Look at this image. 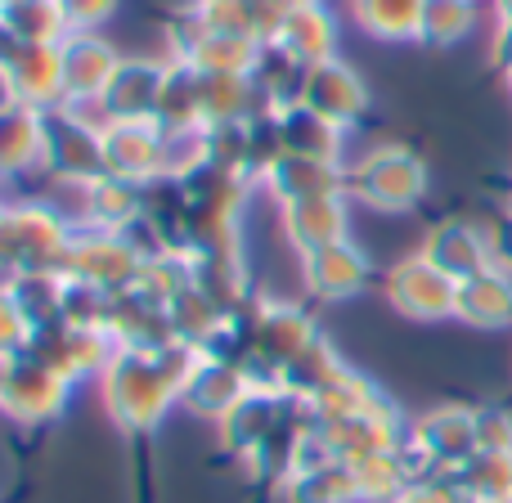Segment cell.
Segmentation results:
<instances>
[{"mask_svg":"<svg viewBox=\"0 0 512 503\" xmlns=\"http://www.w3.org/2000/svg\"><path fill=\"white\" fill-rule=\"evenodd\" d=\"M194 360L198 351L185 342L167 346V351H126V346H117L108 369L99 373V396H104L108 418L122 432H158L171 405H180V387H185Z\"/></svg>","mask_w":512,"mask_h":503,"instance_id":"1","label":"cell"},{"mask_svg":"<svg viewBox=\"0 0 512 503\" xmlns=\"http://www.w3.org/2000/svg\"><path fill=\"white\" fill-rule=\"evenodd\" d=\"M68 243L72 230L59 207L23 198L0 203V283L23 270H68Z\"/></svg>","mask_w":512,"mask_h":503,"instance_id":"2","label":"cell"},{"mask_svg":"<svg viewBox=\"0 0 512 503\" xmlns=\"http://www.w3.org/2000/svg\"><path fill=\"white\" fill-rule=\"evenodd\" d=\"M239 315H243V328H248V369H252V382H261V387H283V369L310 342H319L315 319L301 306H288V301L252 297Z\"/></svg>","mask_w":512,"mask_h":503,"instance_id":"3","label":"cell"},{"mask_svg":"<svg viewBox=\"0 0 512 503\" xmlns=\"http://www.w3.org/2000/svg\"><path fill=\"white\" fill-rule=\"evenodd\" d=\"M427 194V167L405 144H382L346 171V198L373 212H414Z\"/></svg>","mask_w":512,"mask_h":503,"instance_id":"4","label":"cell"},{"mask_svg":"<svg viewBox=\"0 0 512 503\" xmlns=\"http://www.w3.org/2000/svg\"><path fill=\"white\" fill-rule=\"evenodd\" d=\"M41 171L54 185H90L104 176V149L99 126L81 108L63 104L45 113V162Z\"/></svg>","mask_w":512,"mask_h":503,"instance_id":"5","label":"cell"},{"mask_svg":"<svg viewBox=\"0 0 512 503\" xmlns=\"http://www.w3.org/2000/svg\"><path fill=\"white\" fill-rule=\"evenodd\" d=\"M104 176L149 185L171 176V135L158 122H99Z\"/></svg>","mask_w":512,"mask_h":503,"instance_id":"6","label":"cell"},{"mask_svg":"<svg viewBox=\"0 0 512 503\" xmlns=\"http://www.w3.org/2000/svg\"><path fill=\"white\" fill-rule=\"evenodd\" d=\"M68 391H72L68 378H59V373H54L50 364H41L36 355L18 351V355H9V373H5V387H0V409L23 427H45L68 409Z\"/></svg>","mask_w":512,"mask_h":503,"instance_id":"7","label":"cell"},{"mask_svg":"<svg viewBox=\"0 0 512 503\" xmlns=\"http://www.w3.org/2000/svg\"><path fill=\"white\" fill-rule=\"evenodd\" d=\"M113 337L104 328H77V324H45L32 328L27 337V355H36L41 364H50L59 378H68L77 387L81 378H99L113 360Z\"/></svg>","mask_w":512,"mask_h":503,"instance_id":"8","label":"cell"},{"mask_svg":"<svg viewBox=\"0 0 512 503\" xmlns=\"http://www.w3.org/2000/svg\"><path fill=\"white\" fill-rule=\"evenodd\" d=\"M454 297H459V283L445 270H436L423 252L405 256L387 270V301L396 315L414 319V324H436V319L454 315Z\"/></svg>","mask_w":512,"mask_h":503,"instance_id":"9","label":"cell"},{"mask_svg":"<svg viewBox=\"0 0 512 503\" xmlns=\"http://www.w3.org/2000/svg\"><path fill=\"white\" fill-rule=\"evenodd\" d=\"M63 54V99L72 108H99L113 86L117 68H122V54L104 41L99 32H68L59 41Z\"/></svg>","mask_w":512,"mask_h":503,"instance_id":"10","label":"cell"},{"mask_svg":"<svg viewBox=\"0 0 512 503\" xmlns=\"http://www.w3.org/2000/svg\"><path fill=\"white\" fill-rule=\"evenodd\" d=\"M171 59H185L189 68H198L203 77H248L256 68L261 41L252 36H221V32H203L189 18V9L180 14V23L171 27Z\"/></svg>","mask_w":512,"mask_h":503,"instance_id":"11","label":"cell"},{"mask_svg":"<svg viewBox=\"0 0 512 503\" xmlns=\"http://www.w3.org/2000/svg\"><path fill=\"white\" fill-rule=\"evenodd\" d=\"M144 270V256L122 239V234H104V230H77L68 243V270L77 279L95 283L104 292H126Z\"/></svg>","mask_w":512,"mask_h":503,"instance_id":"12","label":"cell"},{"mask_svg":"<svg viewBox=\"0 0 512 503\" xmlns=\"http://www.w3.org/2000/svg\"><path fill=\"white\" fill-rule=\"evenodd\" d=\"M256 387L248 364H234V360H216V355L198 351L194 369H189L185 387H180V405L189 409L194 418H212L221 423L234 405Z\"/></svg>","mask_w":512,"mask_h":503,"instance_id":"13","label":"cell"},{"mask_svg":"<svg viewBox=\"0 0 512 503\" xmlns=\"http://www.w3.org/2000/svg\"><path fill=\"white\" fill-rule=\"evenodd\" d=\"M297 104L315 108L319 117L337 122L346 131L351 122H360L369 113V86L364 77L342 59H324V63H310L306 81H301V99Z\"/></svg>","mask_w":512,"mask_h":503,"instance_id":"14","label":"cell"},{"mask_svg":"<svg viewBox=\"0 0 512 503\" xmlns=\"http://www.w3.org/2000/svg\"><path fill=\"white\" fill-rule=\"evenodd\" d=\"M104 328L113 337V346H126V351H167V346L180 342L176 328H171V310L162 301L144 297L140 288L117 292Z\"/></svg>","mask_w":512,"mask_h":503,"instance_id":"15","label":"cell"},{"mask_svg":"<svg viewBox=\"0 0 512 503\" xmlns=\"http://www.w3.org/2000/svg\"><path fill=\"white\" fill-rule=\"evenodd\" d=\"M423 256L436 265V270L450 274L454 283H463V279H472V274H481V270L495 265L486 225L463 221V216H445V221H436L423 239Z\"/></svg>","mask_w":512,"mask_h":503,"instance_id":"16","label":"cell"},{"mask_svg":"<svg viewBox=\"0 0 512 503\" xmlns=\"http://www.w3.org/2000/svg\"><path fill=\"white\" fill-rule=\"evenodd\" d=\"M162 81H167V63H158V59H122V68H117L104 104H99L104 122H158Z\"/></svg>","mask_w":512,"mask_h":503,"instance_id":"17","label":"cell"},{"mask_svg":"<svg viewBox=\"0 0 512 503\" xmlns=\"http://www.w3.org/2000/svg\"><path fill=\"white\" fill-rule=\"evenodd\" d=\"M301 279H306L310 297L319 301H351L369 283V256L355 248L351 239L328 243V248L301 256Z\"/></svg>","mask_w":512,"mask_h":503,"instance_id":"18","label":"cell"},{"mask_svg":"<svg viewBox=\"0 0 512 503\" xmlns=\"http://www.w3.org/2000/svg\"><path fill=\"white\" fill-rule=\"evenodd\" d=\"M261 189L279 207L306 203V198H333V194H346V171L337 167V162H315V158L283 153V158L265 171Z\"/></svg>","mask_w":512,"mask_h":503,"instance_id":"19","label":"cell"},{"mask_svg":"<svg viewBox=\"0 0 512 503\" xmlns=\"http://www.w3.org/2000/svg\"><path fill=\"white\" fill-rule=\"evenodd\" d=\"M135 216H144V185H131V180H117V176H99L90 185H77L81 230L122 234Z\"/></svg>","mask_w":512,"mask_h":503,"instance_id":"20","label":"cell"},{"mask_svg":"<svg viewBox=\"0 0 512 503\" xmlns=\"http://www.w3.org/2000/svg\"><path fill=\"white\" fill-rule=\"evenodd\" d=\"M346 194L333 198H306V203H288L279 207V221H283V239L292 243L301 256L328 248V243H342L346 239Z\"/></svg>","mask_w":512,"mask_h":503,"instance_id":"21","label":"cell"},{"mask_svg":"<svg viewBox=\"0 0 512 503\" xmlns=\"http://www.w3.org/2000/svg\"><path fill=\"white\" fill-rule=\"evenodd\" d=\"M279 122V144L283 153H297V158H315V162H337L342 167V126L319 117L306 104H288L274 113Z\"/></svg>","mask_w":512,"mask_h":503,"instance_id":"22","label":"cell"},{"mask_svg":"<svg viewBox=\"0 0 512 503\" xmlns=\"http://www.w3.org/2000/svg\"><path fill=\"white\" fill-rule=\"evenodd\" d=\"M274 41H279L288 54H297L306 68L310 63L337 59V18L328 14L324 0H301V5L283 18V27H279Z\"/></svg>","mask_w":512,"mask_h":503,"instance_id":"23","label":"cell"},{"mask_svg":"<svg viewBox=\"0 0 512 503\" xmlns=\"http://www.w3.org/2000/svg\"><path fill=\"white\" fill-rule=\"evenodd\" d=\"M454 319H463V324H472V328L512 324V274L490 265V270L463 279L459 297H454Z\"/></svg>","mask_w":512,"mask_h":503,"instance_id":"24","label":"cell"},{"mask_svg":"<svg viewBox=\"0 0 512 503\" xmlns=\"http://www.w3.org/2000/svg\"><path fill=\"white\" fill-rule=\"evenodd\" d=\"M45 162V113L18 104L0 113V180H18Z\"/></svg>","mask_w":512,"mask_h":503,"instance_id":"25","label":"cell"},{"mask_svg":"<svg viewBox=\"0 0 512 503\" xmlns=\"http://www.w3.org/2000/svg\"><path fill=\"white\" fill-rule=\"evenodd\" d=\"M14 81H18V99L36 113L63 108V54L59 45H23V54L14 59Z\"/></svg>","mask_w":512,"mask_h":503,"instance_id":"26","label":"cell"},{"mask_svg":"<svg viewBox=\"0 0 512 503\" xmlns=\"http://www.w3.org/2000/svg\"><path fill=\"white\" fill-rule=\"evenodd\" d=\"M158 126L167 135H194V131H203V72L189 68L185 59H167V81H162Z\"/></svg>","mask_w":512,"mask_h":503,"instance_id":"27","label":"cell"},{"mask_svg":"<svg viewBox=\"0 0 512 503\" xmlns=\"http://www.w3.org/2000/svg\"><path fill=\"white\" fill-rule=\"evenodd\" d=\"M283 503H360V486H355L351 463L333 459L306 472H288L274 481Z\"/></svg>","mask_w":512,"mask_h":503,"instance_id":"28","label":"cell"},{"mask_svg":"<svg viewBox=\"0 0 512 503\" xmlns=\"http://www.w3.org/2000/svg\"><path fill=\"white\" fill-rule=\"evenodd\" d=\"M301 81H306V63L283 50L279 41H261V54H256V68H252V86H256V95L265 99L270 113L297 104Z\"/></svg>","mask_w":512,"mask_h":503,"instance_id":"29","label":"cell"},{"mask_svg":"<svg viewBox=\"0 0 512 503\" xmlns=\"http://www.w3.org/2000/svg\"><path fill=\"white\" fill-rule=\"evenodd\" d=\"M378 400H387V396H382L364 373H355L351 364H346L324 391H315V396L301 400V405L310 409L315 423H337V418H355V414H364V409H373Z\"/></svg>","mask_w":512,"mask_h":503,"instance_id":"30","label":"cell"},{"mask_svg":"<svg viewBox=\"0 0 512 503\" xmlns=\"http://www.w3.org/2000/svg\"><path fill=\"white\" fill-rule=\"evenodd\" d=\"M0 23L23 45H59L68 36L59 0H0Z\"/></svg>","mask_w":512,"mask_h":503,"instance_id":"31","label":"cell"},{"mask_svg":"<svg viewBox=\"0 0 512 503\" xmlns=\"http://www.w3.org/2000/svg\"><path fill=\"white\" fill-rule=\"evenodd\" d=\"M63 283H68L63 270H23L9 279V292H14L18 310L27 315V324L45 328L63 319Z\"/></svg>","mask_w":512,"mask_h":503,"instance_id":"32","label":"cell"},{"mask_svg":"<svg viewBox=\"0 0 512 503\" xmlns=\"http://www.w3.org/2000/svg\"><path fill=\"white\" fill-rule=\"evenodd\" d=\"M167 310H171V328H176V337H180L185 346H194V351H203V346L212 342L216 333H221L225 319H230V310L216 306V301L207 297L198 283L180 292V297L171 301Z\"/></svg>","mask_w":512,"mask_h":503,"instance_id":"33","label":"cell"},{"mask_svg":"<svg viewBox=\"0 0 512 503\" xmlns=\"http://www.w3.org/2000/svg\"><path fill=\"white\" fill-rule=\"evenodd\" d=\"M423 0H355V23L373 41H418Z\"/></svg>","mask_w":512,"mask_h":503,"instance_id":"34","label":"cell"},{"mask_svg":"<svg viewBox=\"0 0 512 503\" xmlns=\"http://www.w3.org/2000/svg\"><path fill=\"white\" fill-rule=\"evenodd\" d=\"M351 472H355V486H360V503H396L400 490L414 481V468L405 463V454L400 450L355 459Z\"/></svg>","mask_w":512,"mask_h":503,"instance_id":"35","label":"cell"},{"mask_svg":"<svg viewBox=\"0 0 512 503\" xmlns=\"http://www.w3.org/2000/svg\"><path fill=\"white\" fill-rule=\"evenodd\" d=\"M342 369H346V360L333 351V346H328V337H319V342H310L306 351H301L297 360L283 369V391H288V396H297V400H310L315 391H324Z\"/></svg>","mask_w":512,"mask_h":503,"instance_id":"36","label":"cell"},{"mask_svg":"<svg viewBox=\"0 0 512 503\" xmlns=\"http://www.w3.org/2000/svg\"><path fill=\"white\" fill-rule=\"evenodd\" d=\"M477 18V0H423V18H418V41L427 45H454L472 32Z\"/></svg>","mask_w":512,"mask_h":503,"instance_id":"37","label":"cell"},{"mask_svg":"<svg viewBox=\"0 0 512 503\" xmlns=\"http://www.w3.org/2000/svg\"><path fill=\"white\" fill-rule=\"evenodd\" d=\"M189 18H194L203 32H221V36H256V18L248 0H194L189 5Z\"/></svg>","mask_w":512,"mask_h":503,"instance_id":"38","label":"cell"},{"mask_svg":"<svg viewBox=\"0 0 512 503\" xmlns=\"http://www.w3.org/2000/svg\"><path fill=\"white\" fill-rule=\"evenodd\" d=\"M108 306H113V292H104V288H95V283L68 274V283H63V324L104 328L108 324Z\"/></svg>","mask_w":512,"mask_h":503,"instance_id":"39","label":"cell"},{"mask_svg":"<svg viewBox=\"0 0 512 503\" xmlns=\"http://www.w3.org/2000/svg\"><path fill=\"white\" fill-rule=\"evenodd\" d=\"M396 503H468V495H463L454 472H423V477H414L400 490Z\"/></svg>","mask_w":512,"mask_h":503,"instance_id":"40","label":"cell"},{"mask_svg":"<svg viewBox=\"0 0 512 503\" xmlns=\"http://www.w3.org/2000/svg\"><path fill=\"white\" fill-rule=\"evenodd\" d=\"M27 337H32V324H27V315L18 310L9 283H0V355L27 351Z\"/></svg>","mask_w":512,"mask_h":503,"instance_id":"41","label":"cell"},{"mask_svg":"<svg viewBox=\"0 0 512 503\" xmlns=\"http://www.w3.org/2000/svg\"><path fill=\"white\" fill-rule=\"evenodd\" d=\"M59 9L68 18V32H99L122 9V0H59Z\"/></svg>","mask_w":512,"mask_h":503,"instance_id":"42","label":"cell"},{"mask_svg":"<svg viewBox=\"0 0 512 503\" xmlns=\"http://www.w3.org/2000/svg\"><path fill=\"white\" fill-rule=\"evenodd\" d=\"M477 445L486 454H512V418L499 409H481L477 414Z\"/></svg>","mask_w":512,"mask_h":503,"instance_id":"43","label":"cell"},{"mask_svg":"<svg viewBox=\"0 0 512 503\" xmlns=\"http://www.w3.org/2000/svg\"><path fill=\"white\" fill-rule=\"evenodd\" d=\"M486 234H490V252H495V265H499L504 274H512V212H504L499 221H490Z\"/></svg>","mask_w":512,"mask_h":503,"instance_id":"44","label":"cell"},{"mask_svg":"<svg viewBox=\"0 0 512 503\" xmlns=\"http://www.w3.org/2000/svg\"><path fill=\"white\" fill-rule=\"evenodd\" d=\"M23 99H18V81H14V72L0 63V113H9V108H18Z\"/></svg>","mask_w":512,"mask_h":503,"instance_id":"45","label":"cell"},{"mask_svg":"<svg viewBox=\"0 0 512 503\" xmlns=\"http://www.w3.org/2000/svg\"><path fill=\"white\" fill-rule=\"evenodd\" d=\"M5 373H9V355H0V387H5Z\"/></svg>","mask_w":512,"mask_h":503,"instance_id":"46","label":"cell"},{"mask_svg":"<svg viewBox=\"0 0 512 503\" xmlns=\"http://www.w3.org/2000/svg\"><path fill=\"white\" fill-rule=\"evenodd\" d=\"M508 86H512V68H508Z\"/></svg>","mask_w":512,"mask_h":503,"instance_id":"47","label":"cell"}]
</instances>
